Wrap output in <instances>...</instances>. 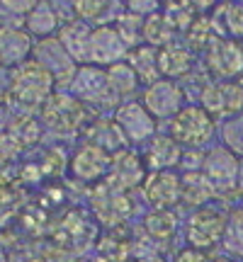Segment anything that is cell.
<instances>
[{
  "label": "cell",
  "instance_id": "obj_31",
  "mask_svg": "<svg viewBox=\"0 0 243 262\" xmlns=\"http://www.w3.org/2000/svg\"><path fill=\"white\" fill-rule=\"evenodd\" d=\"M107 83H110V90L114 93V97H127V95H131L139 88L141 80L136 71L127 61H119V63L107 68Z\"/></svg>",
  "mask_w": 243,
  "mask_h": 262
},
{
  "label": "cell",
  "instance_id": "obj_24",
  "mask_svg": "<svg viewBox=\"0 0 243 262\" xmlns=\"http://www.w3.org/2000/svg\"><path fill=\"white\" fill-rule=\"evenodd\" d=\"M97 253L107 262H127L134 253V238H129V233L121 226H112L97 241Z\"/></svg>",
  "mask_w": 243,
  "mask_h": 262
},
{
  "label": "cell",
  "instance_id": "obj_18",
  "mask_svg": "<svg viewBox=\"0 0 243 262\" xmlns=\"http://www.w3.org/2000/svg\"><path fill=\"white\" fill-rule=\"evenodd\" d=\"M34 44L27 29L19 27H0V66L15 68L32 58Z\"/></svg>",
  "mask_w": 243,
  "mask_h": 262
},
{
  "label": "cell",
  "instance_id": "obj_42",
  "mask_svg": "<svg viewBox=\"0 0 243 262\" xmlns=\"http://www.w3.org/2000/svg\"><path fill=\"white\" fill-rule=\"evenodd\" d=\"M175 262H212L209 257L205 255V250H197V248H185L180 250Z\"/></svg>",
  "mask_w": 243,
  "mask_h": 262
},
{
  "label": "cell",
  "instance_id": "obj_20",
  "mask_svg": "<svg viewBox=\"0 0 243 262\" xmlns=\"http://www.w3.org/2000/svg\"><path fill=\"white\" fill-rule=\"evenodd\" d=\"M85 143H93V146H100L107 153H119L124 150V146L129 143L127 136L121 134L119 124L114 119H95V122L85 124Z\"/></svg>",
  "mask_w": 243,
  "mask_h": 262
},
{
  "label": "cell",
  "instance_id": "obj_38",
  "mask_svg": "<svg viewBox=\"0 0 243 262\" xmlns=\"http://www.w3.org/2000/svg\"><path fill=\"white\" fill-rule=\"evenodd\" d=\"M224 141L229 150H234L236 156L238 153L243 156V114L229 119V124H226V129H224Z\"/></svg>",
  "mask_w": 243,
  "mask_h": 262
},
{
  "label": "cell",
  "instance_id": "obj_1",
  "mask_svg": "<svg viewBox=\"0 0 243 262\" xmlns=\"http://www.w3.org/2000/svg\"><path fill=\"white\" fill-rule=\"evenodd\" d=\"M54 75L34 58H29L10 68V93L5 102H10V107L19 114H34L54 95Z\"/></svg>",
  "mask_w": 243,
  "mask_h": 262
},
{
  "label": "cell",
  "instance_id": "obj_28",
  "mask_svg": "<svg viewBox=\"0 0 243 262\" xmlns=\"http://www.w3.org/2000/svg\"><path fill=\"white\" fill-rule=\"evenodd\" d=\"M175 34H178V29L173 27L168 22V17L163 15V12H156V15H151V17L144 19V27H141V37L144 41L153 49H163L173 44L175 41Z\"/></svg>",
  "mask_w": 243,
  "mask_h": 262
},
{
  "label": "cell",
  "instance_id": "obj_15",
  "mask_svg": "<svg viewBox=\"0 0 243 262\" xmlns=\"http://www.w3.org/2000/svg\"><path fill=\"white\" fill-rule=\"evenodd\" d=\"M112 168V153L100 146L83 143L71 158V172L80 182H103Z\"/></svg>",
  "mask_w": 243,
  "mask_h": 262
},
{
  "label": "cell",
  "instance_id": "obj_36",
  "mask_svg": "<svg viewBox=\"0 0 243 262\" xmlns=\"http://www.w3.org/2000/svg\"><path fill=\"white\" fill-rule=\"evenodd\" d=\"M107 8H110V0H73V12L83 22L103 17Z\"/></svg>",
  "mask_w": 243,
  "mask_h": 262
},
{
  "label": "cell",
  "instance_id": "obj_10",
  "mask_svg": "<svg viewBox=\"0 0 243 262\" xmlns=\"http://www.w3.org/2000/svg\"><path fill=\"white\" fill-rule=\"evenodd\" d=\"M207 68L219 80H236L243 75V41L219 37L207 51Z\"/></svg>",
  "mask_w": 243,
  "mask_h": 262
},
{
  "label": "cell",
  "instance_id": "obj_35",
  "mask_svg": "<svg viewBox=\"0 0 243 262\" xmlns=\"http://www.w3.org/2000/svg\"><path fill=\"white\" fill-rule=\"evenodd\" d=\"M163 15L168 17V22L178 29V32H185V29L192 25V19L197 17L195 10L190 8L187 3H183V0H168L166 8H163Z\"/></svg>",
  "mask_w": 243,
  "mask_h": 262
},
{
  "label": "cell",
  "instance_id": "obj_25",
  "mask_svg": "<svg viewBox=\"0 0 243 262\" xmlns=\"http://www.w3.org/2000/svg\"><path fill=\"white\" fill-rule=\"evenodd\" d=\"M127 63L136 71L141 83H156L160 80V71H158V49L149 47V44H136L129 49L127 54Z\"/></svg>",
  "mask_w": 243,
  "mask_h": 262
},
{
  "label": "cell",
  "instance_id": "obj_45",
  "mask_svg": "<svg viewBox=\"0 0 243 262\" xmlns=\"http://www.w3.org/2000/svg\"><path fill=\"white\" fill-rule=\"evenodd\" d=\"M136 262H166L160 255H149V257H139Z\"/></svg>",
  "mask_w": 243,
  "mask_h": 262
},
{
  "label": "cell",
  "instance_id": "obj_13",
  "mask_svg": "<svg viewBox=\"0 0 243 262\" xmlns=\"http://www.w3.org/2000/svg\"><path fill=\"white\" fill-rule=\"evenodd\" d=\"M238 156L226 146L212 148L202 158V172L214 185L216 192H231L238 185Z\"/></svg>",
  "mask_w": 243,
  "mask_h": 262
},
{
  "label": "cell",
  "instance_id": "obj_22",
  "mask_svg": "<svg viewBox=\"0 0 243 262\" xmlns=\"http://www.w3.org/2000/svg\"><path fill=\"white\" fill-rule=\"evenodd\" d=\"M183 160V146L173 136H153L146 150V168L151 172L156 170H173Z\"/></svg>",
  "mask_w": 243,
  "mask_h": 262
},
{
  "label": "cell",
  "instance_id": "obj_3",
  "mask_svg": "<svg viewBox=\"0 0 243 262\" xmlns=\"http://www.w3.org/2000/svg\"><path fill=\"white\" fill-rule=\"evenodd\" d=\"M95 238H97V224L93 221V216L80 209H68L54 228V245L68 255L83 253L88 245H93Z\"/></svg>",
  "mask_w": 243,
  "mask_h": 262
},
{
  "label": "cell",
  "instance_id": "obj_46",
  "mask_svg": "<svg viewBox=\"0 0 243 262\" xmlns=\"http://www.w3.org/2000/svg\"><path fill=\"white\" fill-rule=\"evenodd\" d=\"M236 187L243 192V158L238 160V185H236Z\"/></svg>",
  "mask_w": 243,
  "mask_h": 262
},
{
  "label": "cell",
  "instance_id": "obj_2",
  "mask_svg": "<svg viewBox=\"0 0 243 262\" xmlns=\"http://www.w3.org/2000/svg\"><path fill=\"white\" fill-rule=\"evenodd\" d=\"M216 119L205 107H183L170 119V136L178 141L183 148H202L214 139Z\"/></svg>",
  "mask_w": 243,
  "mask_h": 262
},
{
  "label": "cell",
  "instance_id": "obj_23",
  "mask_svg": "<svg viewBox=\"0 0 243 262\" xmlns=\"http://www.w3.org/2000/svg\"><path fill=\"white\" fill-rule=\"evenodd\" d=\"M212 22L219 37L224 39H241L243 37V3L238 0H224L214 5L212 10Z\"/></svg>",
  "mask_w": 243,
  "mask_h": 262
},
{
  "label": "cell",
  "instance_id": "obj_26",
  "mask_svg": "<svg viewBox=\"0 0 243 262\" xmlns=\"http://www.w3.org/2000/svg\"><path fill=\"white\" fill-rule=\"evenodd\" d=\"M25 19H27L29 34H37V37H42V39L51 37V34L58 29V12L54 10L51 3H47V0H39L37 5L25 15Z\"/></svg>",
  "mask_w": 243,
  "mask_h": 262
},
{
  "label": "cell",
  "instance_id": "obj_19",
  "mask_svg": "<svg viewBox=\"0 0 243 262\" xmlns=\"http://www.w3.org/2000/svg\"><path fill=\"white\" fill-rule=\"evenodd\" d=\"M192 66H195V54L185 44L173 41L168 47L158 49V71L163 78H168V80L183 78L192 71Z\"/></svg>",
  "mask_w": 243,
  "mask_h": 262
},
{
  "label": "cell",
  "instance_id": "obj_21",
  "mask_svg": "<svg viewBox=\"0 0 243 262\" xmlns=\"http://www.w3.org/2000/svg\"><path fill=\"white\" fill-rule=\"evenodd\" d=\"M90 34L93 29L88 27V22L83 19H73L66 22L64 27L58 29V41L64 44V49L68 51V56L73 58L75 63H88V49H90Z\"/></svg>",
  "mask_w": 243,
  "mask_h": 262
},
{
  "label": "cell",
  "instance_id": "obj_48",
  "mask_svg": "<svg viewBox=\"0 0 243 262\" xmlns=\"http://www.w3.org/2000/svg\"><path fill=\"white\" fill-rule=\"evenodd\" d=\"M212 262H234V260H231V257H214Z\"/></svg>",
  "mask_w": 243,
  "mask_h": 262
},
{
  "label": "cell",
  "instance_id": "obj_12",
  "mask_svg": "<svg viewBox=\"0 0 243 262\" xmlns=\"http://www.w3.org/2000/svg\"><path fill=\"white\" fill-rule=\"evenodd\" d=\"M32 58H34L37 63H42L49 73L54 75L56 85H71L78 63L68 56V51H66L64 44L58 41V37L42 39L37 47H34V51H32Z\"/></svg>",
  "mask_w": 243,
  "mask_h": 262
},
{
  "label": "cell",
  "instance_id": "obj_6",
  "mask_svg": "<svg viewBox=\"0 0 243 262\" xmlns=\"http://www.w3.org/2000/svg\"><path fill=\"white\" fill-rule=\"evenodd\" d=\"M90 204H93V211H95V216H97V221L107 224L110 228H112V226H121L124 219L134 211L129 192L117 187L110 180L97 182L95 192L90 194Z\"/></svg>",
  "mask_w": 243,
  "mask_h": 262
},
{
  "label": "cell",
  "instance_id": "obj_47",
  "mask_svg": "<svg viewBox=\"0 0 243 262\" xmlns=\"http://www.w3.org/2000/svg\"><path fill=\"white\" fill-rule=\"evenodd\" d=\"M78 262H107V260H103V257L97 255V257H83V260H78Z\"/></svg>",
  "mask_w": 243,
  "mask_h": 262
},
{
  "label": "cell",
  "instance_id": "obj_14",
  "mask_svg": "<svg viewBox=\"0 0 243 262\" xmlns=\"http://www.w3.org/2000/svg\"><path fill=\"white\" fill-rule=\"evenodd\" d=\"M114 122L119 124L121 134L129 143H141L156 136V119L144 107V102H124L114 110Z\"/></svg>",
  "mask_w": 243,
  "mask_h": 262
},
{
  "label": "cell",
  "instance_id": "obj_9",
  "mask_svg": "<svg viewBox=\"0 0 243 262\" xmlns=\"http://www.w3.org/2000/svg\"><path fill=\"white\" fill-rule=\"evenodd\" d=\"M129 54V44L124 41L114 25H100L90 34V49H88V63H95L100 68L124 61Z\"/></svg>",
  "mask_w": 243,
  "mask_h": 262
},
{
  "label": "cell",
  "instance_id": "obj_27",
  "mask_svg": "<svg viewBox=\"0 0 243 262\" xmlns=\"http://www.w3.org/2000/svg\"><path fill=\"white\" fill-rule=\"evenodd\" d=\"M183 202L190 206H207V202L214 196V185L207 180L205 172H195V170H190L183 175Z\"/></svg>",
  "mask_w": 243,
  "mask_h": 262
},
{
  "label": "cell",
  "instance_id": "obj_4",
  "mask_svg": "<svg viewBox=\"0 0 243 262\" xmlns=\"http://www.w3.org/2000/svg\"><path fill=\"white\" fill-rule=\"evenodd\" d=\"M42 119L51 131L56 134H75L78 129H83V124L88 122L85 117V104L68 93H54L49 97L44 107L39 110Z\"/></svg>",
  "mask_w": 243,
  "mask_h": 262
},
{
  "label": "cell",
  "instance_id": "obj_8",
  "mask_svg": "<svg viewBox=\"0 0 243 262\" xmlns=\"http://www.w3.org/2000/svg\"><path fill=\"white\" fill-rule=\"evenodd\" d=\"M71 95H75L83 104H105L110 100H119L110 90L107 68H100L95 63H83L75 68V75L71 80Z\"/></svg>",
  "mask_w": 243,
  "mask_h": 262
},
{
  "label": "cell",
  "instance_id": "obj_44",
  "mask_svg": "<svg viewBox=\"0 0 243 262\" xmlns=\"http://www.w3.org/2000/svg\"><path fill=\"white\" fill-rule=\"evenodd\" d=\"M10 122H12V114H10V110L5 107V104H0V136H3V134H8Z\"/></svg>",
  "mask_w": 243,
  "mask_h": 262
},
{
  "label": "cell",
  "instance_id": "obj_50",
  "mask_svg": "<svg viewBox=\"0 0 243 262\" xmlns=\"http://www.w3.org/2000/svg\"><path fill=\"white\" fill-rule=\"evenodd\" d=\"M238 3H241V0H238Z\"/></svg>",
  "mask_w": 243,
  "mask_h": 262
},
{
  "label": "cell",
  "instance_id": "obj_37",
  "mask_svg": "<svg viewBox=\"0 0 243 262\" xmlns=\"http://www.w3.org/2000/svg\"><path fill=\"white\" fill-rule=\"evenodd\" d=\"M114 27H117V32H119L121 37H124V41L131 47H136V39H139L141 34V27L144 25H139V17L136 15H121V17H117V22H114Z\"/></svg>",
  "mask_w": 243,
  "mask_h": 262
},
{
  "label": "cell",
  "instance_id": "obj_5",
  "mask_svg": "<svg viewBox=\"0 0 243 262\" xmlns=\"http://www.w3.org/2000/svg\"><path fill=\"white\" fill-rule=\"evenodd\" d=\"M199 102L214 119H234L243 114V83L216 80L202 88Z\"/></svg>",
  "mask_w": 243,
  "mask_h": 262
},
{
  "label": "cell",
  "instance_id": "obj_43",
  "mask_svg": "<svg viewBox=\"0 0 243 262\" xmlns=\"http://www.w3.org/2000/svg\"><path fill=\"white\" fill-rule=\"evenodd\" d=\"M183 3H187V5L197 12V15H205L207 10L214 8V0H183Z\"/></svg>",
  "mask_w": 243,
  "mask_h": 262
},
{
  "label": "cell",
  "instance_id": "obj_39",
  "mask_svg": "<svg viewBox=\"0 0 243 262\" xmlns=\"http://www.w3.org/2000/svg\"><path fill=\"white\" fill-rule=\"evenodd\" d=\"M19 150H22L19 141L15 139V136H12V131L8 129V134H3V136H0V165L10 163V160L19 153Z\"/></svg>",
  "mask_w": 243,
  "mask_h": 262
},
{
  "label": "cell",
  "instance_id": "obj_7",
  "mask_svg": "<svg viewBox=\"0 0 243 262\" xmlns=\"http://www.w3.org/2000/svg\"><path fill=\"white\" fill-rule=\"evenodd\" d=\"M224 231H226V216L224 211H219L214 206L195 209L185 226L187 243H190V248H197V250H207L212 245L221 243Z\"/></svg>",
  "mask_w": 243,
  "mask_h": 262
},
{
  "label": "cell",
  "instance_id": "obj_16",
  "mask_svg": "<svg viewBox=\"0 0 243 262\" xmlns=\"http://www.w3.org/2000/svg\"><path fill=\"white\" fill-rule=\"evenodd\" d=\"M144 196L153 209H173L183 202V180L173 170H156L144 180Z\"/></svg>",
  "mask_w": 243,
  "mask_h": 262
},
{
  "label": "cell",
  "instance_id": "obj_30",
  "mask_svg": "<svg viewBox=\"0 0 243 262\" xmlns=\"http://www.w3.org/2000/svg\"><path fill=\"white\" fill-rule=\"evenodd\" d=\"M185 39H187V47L192 49V51H209V47L219 39L212 17L197 15V17L192 19V25L185 29Z\"/></svg>",
  "mask_w": 243,
  "mask_h": 262
},
{
  "label": "cell",
  "instance_id": "obj_41",
  "mask_svg": "<svg viewBox=\"0 0 243 262\" xmlns=\"http://www.w3.org/2000/svg\"><path fill=\"white\" fill-rule=\"evenodd\" d=\"M37 3L39 0H0V5H5V8H8L10 12H15V15H27Z\"/></svg>",
  "mask_w": 243,
  "mask_h": 262
},
{
  "label": "cell",
  "instance_id": "obj_49",
  "mask_svg": "<svg viewBox=\"0 0 243 262\" xmlns=\"http://www.w3.org/2000/svg\"><path fill=\"white\" fill-rule=\"evenodd\" d=\"M0 262H8V255H5V250L0 248Z\"/></svg>",
  "mask_w": 243,
  "mask_h": 262
},
{
  "label": "cell",
  "instance_id": "obj_33",
  "mask_svg": "<svg viewBox=\"0 0 243 262\" xmlns=\"http://www.w3.org/2000/svg\"><path fill=\"white\" fill-rule=\"evenodd\" d=\"M221 243L226 253H231L234 257H243V209H234L226 216V231Z\"/></svg>",
  "mask_w": 243,
  "mask_h": 262
},
{
  "label": "cell",
  "instance_id": "obj_32",
  "mask_svg": "<svg viewBox=\"0 0 243 262\" xmlns=\"http://www.w3.org/2000/svg\"><path fill=\"white\" fill-rule=\"evenodd\" d=\"M22 204H25V202H22V192H19L17 185L3 182V185H0V228L10 226L17 219Z\"/></svg>",
  "mask_w": 243,
  "mask_h": 262
},
{
  "label": "cell",
  "instance_id": "obj_17",
  "mask_svg": "<svg viewBox=\"0 0 243 262\" xmlns=\"http://www.w3.org/2000/svg\"><path fill=\"white\" fill-rule=\"evenodd\" d=\"M149 178V168H146V160H141V156H136L134 150H119L112 156V168L107 180L114 182L117 187L131 192L134 187L144 185V180Z\"/></svg>",
  "mask_w": 243,
  "mask_h": 262
},
{
  "label": "cell",
  "instance_id": "obj_29",
  "mask_svg": "<svg viewBox=\"0 0 243 262\" xmlns=\"http://www.w3.org/2000/svg\"><path fill=\"white\" fill-rule=\"evenodd\" d=\"M144 231L151 241H170L178 231V216L170 209H153L144 216Z\"/></svg>",
  "mask_w": 243,
  "mask_h": 262
},
{
  "label": "cell",
  "instance_id": "obj_40",
  "mask_svg": "<svg viewBox=\"0 0 243 262\" xmlns=\"http://www.w3.org/2000/svg\"><path fill=\"white\" fill-rule=\"evenodd\" d=\"M160 8V0H127V10L136 17H151Z\"/></svg>",
  "mask_w": 243,
  "mask_h": 262
},
{
  "label": "cell",
  "instance_id": "obj_34",
  "mask_svg": "<svg viewBox=\"0 0 243 262\" xmlns=\"http://www.w3.org/2000/svg\"><path fill=\"white\" fill-rule=\"evenodd\" d=\"M10 131H12V136L19 141V146L25 148V146H32V143H37L39 141V122L32 117V114H19V117H12V122H10Z\"/></svg>",
  "mask_w": 243,
  "mask_h": 262
},
{
  "label": "cell",
  "instance_id": "obj_11",
  "mask_svg": "<svg viewBox=\"0 0 243 262\" xmlns=\"http://www.w3.org/2000/svg\"><path fill=\"white\" fill-rule=\"evenodd\" d=\"M144 107L151 112L153 119H173L175 114L183 110L185 102V93L175 80L160 78L156 83H151L144 93Z\"/></svg>",
  "mask_w": 243,
  "mask_h": 262
}]
</instances>
